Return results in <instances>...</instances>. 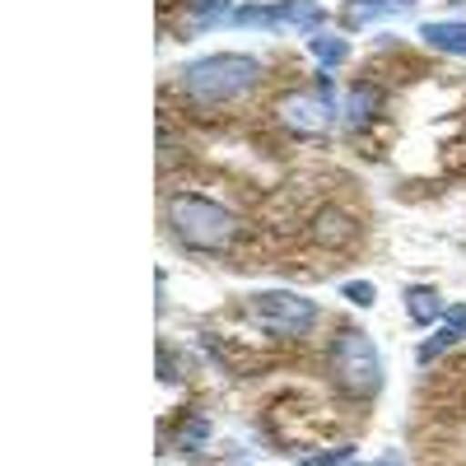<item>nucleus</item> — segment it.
Listing matches in <instances>:
<instances>
[{"label": "nucleus", "mask_w": 466, "mask_h": 466, "mask_svg": "<svg viewBox=\"0 0 466 466\" xmlns=\"http://www.w3.org/2000/svg\"><path fill=\"white\" fill-rule=\"evenodd\" d=\"M206 443H210V420H206V415H187V420L177 424V434H173V448H177L182 457H197Z\"/></svg>", "instance_id": "f8f14e48"}, {"label": "nucleus", "mask_w": 466, "mask_h": 466, "mask_svg": "<svg viewBox=\"0 0 466 466\" xmlns=\"http://www.w3.org/2000/svg\"><path fill=\"white\" fill-rule=\"evenodd\" d=\"M378 466H401V461H397V457H382V461H378Z\"/></svg>", "instance_id": "6ab92c4d"}, {"label": "nucleus", "mask_w": 466, "mask_h": 466, "mask_svg": "<svg viewBox=\"0 0 466 466\" xmlns=\"http://www.w3.org/2000/svg\"><path fill=\"white\" fill-rule=\"evenodd\" d=\"M243 308H248V318H252L261 331L280 336V340H299V336H308V331L318 327V318H322L313 299L289 294V289H257V294L243 299Z\"/></svg>", "instance_id": "20e7f679"}, {"label": "nucleus", "mask_w": 466, "mask_h": 466, "mask_svg": "<svg viewBox=\"0 0 466 466\" xmlns=\"http://www.w3.org/2000/svg\"><path fill=\"white\" fill-rule=\"evenodd\" d=\"M276 116L294 131V136H322L331 131L336 122V107H331V94H327V75L318 80V89H294L276 103Z\"/></svg>", "instance_id": "39448f33"}, {"label": "nucleus", "mask_w": 466, "mask_h": 466, "mask_svg": "<svg viewBox=\"0 0 466 466\" xmlns=\"http://www.w3.org/2000/svg\"><path fill=\"white\" fill-rule=\"evenodd\" d=\"M327 369L331 382L350 401H373L382 392V360H378V345L360 331V327H345L331 350H327Z\"/></svg>", "instance_id": "7ed1b4c3"}, {"label": "nucleus", "mask_w": 466, "mask_h": 466, "mask_svg": "<svg viewBox=\"0 0 466 466\" xmlns=\"http://www.w3.org/2000/svg\"><path fill=\"white\" fill-rule=\"evenodd\" d=\"M443 327H452V331L466 336V303H452V308H448V313H443Z\"/></svg>", "instance_id": "a211bd4d"}, {"label": "nucleus", "mask_w": 466, "mask_h": 466, "mask_svg": "<svg viewBox=\"0 0 466 466\" xmlns=\"http://www.w3.org/2000/svg\"><path fill=\"white\" fill-rule=\"evenodd\" d=\"M345 299H350V303H364V308H369V303H373L378 294H373V285H364V280H350V285H345Z\"/></svg>", "instance_id": "f3484780"}, {"label": "nucleus", "mask_w": 466, "mask_h": 466, "mask_svg": "<svg viewBox=\"0 0 466 466\" xmlns=\"http://www.w3.org/2000/svg\"><path fill=\"white\" fill-rule=\"evenodd\" d=\"M233 24H243V28H276L280 10L276 5H238V10H233Z\"/></svg>", "instance_id": "4468645a"}, {"label": "nucleus", "mask_w": 466, "mask_h": 466, "mask_svg": "<svg viewBox=\"0 0 466 466\" xmlns=\"http://www.w3.org/2000/svg\"><path fill=\"white\" fill-rule=\"evenodd\" d=\"M280 24L289 28H303V33H322V10H318V0H280Z\"/></svg>", "instance_id": "9b49d317"}, {"label": "nucleus", "mask_w": 466, "mask_h": 466, "mask_svg": "<svg viewBox=\"0 0 466 466\" xmlns=\"http://www.w3.org/2000/svg\"><path fill=\"white\" fill-rule=\"evenodd\" d=\"M457 340H461V331H452V327H439L430 340H424V345L415 350V355H420V364H430V360H439V355H443V350H452Z\"/></svg>", "instance_id": "2eb2a0df"}, {"label": "nucleus", "mask_w": 466, "mask_h": 466, "mask_svg": "<svg viewBox=\"0 0 466 466\" xmlns=\"http://www.w3.org/2000/svg\"><path fill=\"white\" fill-rule=\"evenodd\" d=\"M177 85L187 98L197 103H228L243 98L261 85V61L248 52H215V56H197L177 70Z\"/></svg>", "instance_id": "f03ea898"}, {"label": "nucleus", "mask_w": 466, "mask_h": 466, "mask_svg": "<svg viewBox=\"0 0 466 466\" xmlns=\"http://www.w3.org/2000/svg\"><path fill=\"white\" fill-rule=\"evenodd\" d=\"M410 10H415V0H345L340 19H345L350 28H360V24L397 19V15H410Z\"/></svg>", "instance_id": "423d86ee"}, {"label": "nucleus", "mask_w": 466, "mask_h": 466, "mask_svg": "<svg viewBox=\"0 0 466 466\" xmlns=\"http://www.w3.org/2000/svg\"><path fill=\"white\" fill-rule=\"evenodd\" d=\"M164 228L191 252H224V248H233L243 224L228 206H219L210 197H197V191H182V197L164 201Z\"/></svg>", "instance_id": "f257e3e1"}, {"label": "nucleus", "mask_w": 466, "mask_h": 466, "mask_svg": "<svg viewBox=\"0 0 466 466\" xmlns=\"http://www.w3.org/2000/svg\"><path fill=\"white\" fill-rule=\"evenodd\" d=\"M382 107H387V94H382L373 80H360L355 89H350V98H345V122H350V131L369 127Z\"/></svg>", "instance_id": "0eeeda50"}, {"label": "nucleus", "mask_w": 466, "mask_h": 466, "mask_svg": "<svg viewBox=\"0 0 466 466\" xmlns=\"http://www.w3.org/2000/svg\"><path fill=\"white\" fill-rule=\"evenodd\" d=\"M406 313H410V322L415 327H443V299H439V289H430V285H410L406 289Z\"/></svg>", "instance_id": "1a4fd4ad"}, {"label": "nucleus", "mask_w": 466, "mask_h": 466, "mask_svg": "<svg viewBox=\"0 0 466 466\" xmlns=\"http://www.w3.org/2000/svg\"><path fill=\"white\" fill-rule=\"evenodd\" d=\"M420 37L443 56H466V19H439V24H420Z\"/></svg>", "instance_id": "6e6552de"}, {"label": "nucleus", "mask_w": 466, "mask_h": 466, "mask_svg": "<svg viewBox=\"0 0 466 466\" xmlns=\"http://www.w3.org/2000/svg\"><path fill=\"white\" fill-rule=\"evenodd\" d=\"M350 457H355V448H350V443H340V448H327V452L303 457V466H340V461H350Z\"/></svg>", "instance_id": "dca6fc26"}, {"label": "nucleus", "mask_w": 466, "mask_h": 466, "mask_svg": "<svg viewBox=\"0 0 466 466\" xmlns=\"http://www.w3.org/2000/svg\"><path fill=\"white\" fill-rule=\"evenodd\" d=\"M313 233H318V243H327V248H340V243H350L355 238V219H350L345 210H322L318 219H313Z\"/></svg>", "instance_id": "9d476101"}, {"label": "nucleus", "mask_w": 466, "mask_h": 466, "mask_svg": "<svg viewBox=\"0 0 466 466\" xmlns=\"http://www.w3.org/2000/svg\"><path fill=\"white\" fill-rule=\"evenodd\" d=\"M308 47H313V56H318V66H322V70H336V66L350 56L345 37H331V33H313V43H308Z\"/></svg>", "instance_id": "ddd939ff"}]
</instances>
